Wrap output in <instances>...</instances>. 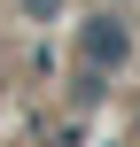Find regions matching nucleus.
Returning a JSON list of instances; mask_svg holds the SVG:
<instances>
[{"mask_svg": "<svg viewBox=\"0 0 140 147\" xmlns=\"http://www.w3.org/2000/svg\"><path fill=\"white\" fill-rule=\"evenodd\" d=\"M78 54H86V70H125V54H132V31H125L117 16H94V23L78 31Z\"/></svg>", "mask_w": 140, "mask_h": 147, "instance_id": "nucleus-1", "label": "nucleus"}, {"mask_svg": "<svg viewBox=\"0 0 140 147\" xmlns=\"http://www.w3.org/2000/svg\"><path fill=\"white\" fill-rule=\"evenodd\" d=\"M23 8H31L39 23H47V16H62V0H23Z\"/></svg>", "mask_w": 140, "mask_h": 147, "instance_id": "nucleus-2", "label": "nucleus"}, {"mask_svg": "<svg viewBox=\"0 0 140 147\" xmlns=\"http://www.w3.org/2000/svg\"><path fill=\"white\" fill-rule=\"evenodd\" d=\"M132 147H140V116H132Z\"/></svg>", "mask_w": 140, "mask_h": 147, "instance_id": "nucleus-3", "label": "nucleus"}]
</instances>
